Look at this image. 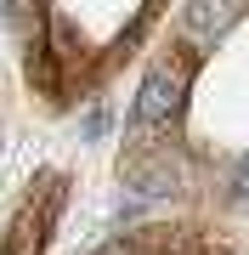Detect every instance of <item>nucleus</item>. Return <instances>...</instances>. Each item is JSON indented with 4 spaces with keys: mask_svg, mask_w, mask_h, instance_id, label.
I'll return each mask as SVG.
<instances>
[{
    "mask_svg": "<svg viewBox=\"0 0 249 255\" xmlns=\"http://www.w3.org/2000/svg\"><path fill=\"white\" fill-rule=\"evenodd\" d=\"M57 210H63V176H46V182L23 199V210L11 216V233H6V244H0V255H40L51 227H57Z\"/></svg>",
    "mask_w": 249,
    "mask_h": 255,
    "instance_id": "obj_1",
    "label": "nucleus"
}]
</instances>
